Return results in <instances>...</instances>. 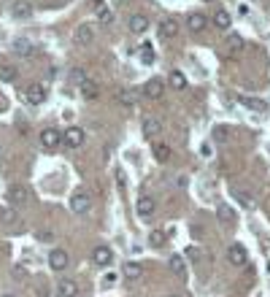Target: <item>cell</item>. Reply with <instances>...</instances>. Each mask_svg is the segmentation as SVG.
Returning a JSON list of instances; mask_svg holds the SVG:
<instances>
[{
	"label": "cell",
	"instance_id": "cell-1",
	"mask_svg": "<svg viewBox=\"0 0 270 297\" xmlns=\"http://www.w3.org/2000/svg\"><path fill=\"white\" fill-rule=\"evenodd\" d=\"M92 208V197L89 192H84V189H76L73 195H70V211L73 214H87Z\"/></svg>",
	"mask_w": 270,
	"mask_h": 297
},
{
	"label": "cell",
	"instance_id": "cell-2",
	"mask_svg": "<svg viewBox=\"0 0 270 297\" xmlns=\"http://www.w3.org/2000/svg\"><path fill=\"white\" fill-rule=\"evenodd\" d=\"M5 197H8V203H11L14 208H19V206H27L30 192H27V187H22V184H14V187L5 192Z\"/></svg>",
	"mask_w": 270,
	"mask_h": 297
},
{
	"label": "cell",
	"instance_id": "cell-3",
	"mask_svg": "<svg viewBox=\"0 0 270 297\" xmlns=\"http://www.w3.org/2000/svg\"><path fill=\"white\" fill-rule=\"evenodd\" d=\"M62 143V133L57 127H46L41 130V146L43 149H57Z\"/></svg>",
	"mask_w": 270,
	"mask_h": 297
},
{
	"label": "cell",
	"instance_id": "cell-4",
	"mask_svg": "<svg viewBox=\"0 0 270 297\" xmlns=\"http://www.w3.org/2000/svg\"><path fill=\"white\" fill-rule=\"evenodd\" d=\"M84 138H87V135H84V127H68L62 133V143H65V146H70V149H78L84 143Z\"/></svg>",
	"mask_w": 270,
	"mask_h": 297
},
{
	"label": "cell",
	"instance_id": "cell-5",
	"mask_svg": "<svg viewBox=\"0 0 270 297\" xmlns=\"http://www.w3.org/2000/svg\"><path fill=\"white\" fill-rule=\"evenodd\" d=\"M162 92H165V84H162L160 78H149V81L143 84V92H141V95L149 97V100H160Z\"/></svg>",
	"mask_w": 270,
	"mask_h": 297
},
{
	"label": "cell",
	"instance_id": "cell-6",
	"mask_svg": "<svg viewBox=\"0 0 270 297\" xmlns=\"http://www.w3.org/2000/svg\"><path fill=\"white\" fill-rule=\"evenodd\" d=\"M154 208H157L154 197H149V195L138 197V203H135V211H138V216H141V219H151V216H154Z\"/></svg>",
	"mask_w": 270,
	"mask_h": 297
},
{
	"label": "cell",
	"instance_id": "cell-7",
	"mask_svg": "<svg viewBox=\"0 0 270 297\" xmlns=\"http://www.w3.org/2000/svg\"><path fill=\"white\" fill-rule=\"evenodd\" d=\"M46 95H49V92H46L43 84H30L27 92H24V100H27L30 105H41L46 100Z\"/></svg>",
	"mask_w": 270,
	"mask_h": 297
},
{
	"label": "cell",
	"instance_id": "cell-8",
	"mask_svg": "<svg viewBox=\"0 0 270 297\" xmlns=\"http://www.w3.org/2000/svg\"><path fill=\"white\" fill-rule=\"evenodd\" d=\"M168 270L176 276V279H184V281H187V262H184L181 254H170V257H168Z\"/></svg>",
	"mask_w": 270,
	"mask_h": 297
},
{
	"label": "cell",
	"instance_id": "cell-9",
	"mask_svg": "<svg viewBox=\"0 0 270 297\" xmlns=\"http://www.w3.org/2000/svg\"><path fill=\"white\" fill-rule=\"evenodd\" d=\"M92 262H95L97 268H108L111 262H114V252H111L108 246H95V252H92Z\"/></svg>",
	"mask_w": 270,
	"mask_h": 297
},
{
	"label": "cell",
	"instance_id": "cell-10",
	"mask_svg": "<svg viewBox=\"0 0 270 297\" xmlns=\"http://www.w3.org/2000/svg\"><path fill=\"white\" fill-rule=\"evenodd\" d=\"M246 249L241 246V243H230V249H227V260H230V265H235V268H241V265H246Z\"/></svg>",
	"mask_w": 270,
	"mask_h": 297
},
{
	"label": "cell",
	"instance_id": "cell-11",
	"mask_svg": "<svg viewBox=\"0 0 270 297\" xmlns=\"http://www.w3.org/2000/svg\"><path fill=\"white\" fill-rule=\"evenodd\" d=\"M68 262H70V257H68V252H65V249H54V252L49 254V268L57 270V273L68 268Z\"/></svg>",
	"mask_w": 270,
	"mask_h": 297
},
{
	"label": "cell",
	"instance_id": "cell-12",
	"mask_svg": "<svg viewBox=\"0 0 270 297\" xmlns=\"http://www.w3.org/2000/svg\"><path fill=\"white\" fill-rule=\"evenodd\" d=\"M143 138H149V141H154L157 135H160V130H162V122L157 116H146L143 119Z\"/></svg>",
	"mask_w": 270,
	"mask_h": 297
},
{
	"label": "cell",
	"instance_id": "cell-13",
	"mask_svg": "<svg viewBox=\"0 0 270 297\" xmlns=\"http://www.w3.org/2000/svg\"><path fill=\"white\" fill-rule=\"evenodd\" d=\"M78 295V284L73 279H60L57 281V297H76Z\"/></svg>",
	"mask_w": 270,
	"mask_h": 297
},
{
	"label": "cell",
	"instance_id": "cell-14",
	"mask_svg": "<svg viewBox=\"0 0 270 297\" xmlns=\"http://www.w3.org/2000/svg\"><path fill=\"white\" fill-rule=\"evenodd\" d=\"M11 16L14 19H30L32 16V5L27 0H14V5H11Z\"/></svg>",
	"mask_w": 270,
	"mask_h": 297
},
{
	"label": "cell",
	"instance_id": "cell-15",
	"mask_svg": "<svg viewBox=\"0 0 270 297\" xmlns=\"http://www.w3.org/2000/svg\"><path fill=\"white\" fill-rule=\"evenodd\" d=\"M92 41H95V27H92V24H78L76 27V43L89 46Z\"/></svg>",
	"mask_w": 270,
	"mask_h": 297
},
{
	"label": "cell",
	"instance_id": "cell-16",
	"mask_svg": "<svg viewBox=\"0 0 270 297\" xmlns=\"http://www.w3.org/2000/svg\"><path fill=\"white\" fill-rule=\"evenodd\" d=\"M238 100L246 105L249 111H254V114H268L270 111V105L265 100H260V97H238Z\"/></svg>",
	"mask_w": 270,
	"mask_h": 297
},
{
	"label": "cell",
	"instance_id": "cell-17",
	"mask_svg": "<svg viewBox=\"0 0 270 297\" xmlns=\"http://www.w3.org/2000/svg\"><path fill=\"white\" fill-rule=\"evenodd\" d=\"M127 24H130V32H135V35H143V32L149 30V19L143 14H133Z\"/></svg>",
	"mask_w": 270,
	"mask_h": 297
},
{
	"label": "cell",
	"instance_id": "cell-18",
	"mask_svg": "<svg viewBox=\"0 0 270 297\" xmlns=\"http://www.w3.org/2000/svg\"><path fill=\"white\" fill-rule=\"evenodd\" d=\"M116 100H119L122 105H135L138 100H141V92H138V89H133V87H124V89H119Z\"/></svg>",
	"mask_w": 270,
	"mask_h": 297
},
{
	"label": "cell",
	"instance_id": "cell-19",
	"mask_svg": "<svg viewBox=\"0 0 270 297\" xmlns=\"http://www.w3.org/2000/svg\"><path fill=\"white\" fill-rule=\"evenodd\" d=\"M78 89H81V95L87 97V100H97V97H100V87H97V84L92 81V78L81 81V84H78Z\"/></svg>",
	"mask_w": 270,
	"mask_h": 297
},
{
	"label": "cell",
	"instance_id": "cell-20",
	"mask_svg": "<svg viewBox=\"0 0 270 297\" xmlns=\"http://www.w3.org/2000/svg\"><path fill=\"white\" fill-rule=\"evenodd\" d=\"M179 35V22L176 19H162L160 22V38H176Z\"/></svg>",
	"mask_w": 270,
	"mask_h": 297
},
{
	"label": "cell",
	"instance_id": "cell-21",
	"mask_svg": "<svg viewBox=\"0 0 270 297\" xmlns=\"http://www.w3.org/2000/svg\"><path fill=\"white\" fill-rule=\"evenodd\" d=\"M187 30L189 32H203V30H206V16H203V14H192L187 19Z\"/></svg>",
	"mask_w": 270,
	"mask_h": 297
},
{
	"label": "cell",
	"instance_id": "cell-22",
	"mask_svg": "<svg viewBox=\"0 0 270 297\" xmlns=\"http://www.w3.org/2000/svg\"><path fill=\"white\" fill-rule=\"evenodd\" d=\"M122 276H124V279H141L143 268L138 265V262H124V265H122Z\"/></svg>",
	"mask_w": 270,
	"mask_h": 297
},
{
	"label": "cell",
	"instance_id": "cell-23",
	"mask_svg": "<svg viewBox=\"0 0 270 297\" xmlns=\"http://www.w3.org/2000/svg\"><path fill=\"white\" fill-rule=\"evenodd\" d=\"M95 11H97V19H100L103 24H111V22H114V14L108 11V5H105L103 0H97V3H95Z\"/></svg>",
	"mask_w": 270,
	"mask_h": 297
},
{
	"label": "cell",
	"instance_id": "cell-24",
	"mask_svg": "<svg viewBox=\"0 0 270 297\" xmlns=\"http://www.w3.org/2000/svg\"><path fill=\"white\" fill-rule=\"evenodd\" d=\"M14 51L19 57H30L32 51H35V46H32L30 41H24V38H19V41H14Z\"/></svg>",
	"mask_w": 270,
	"mask_h": 297
},
{
	"label": "cell",
	"instance_id": "cell-25",
	"mask_svg": "<svg viewBox=\"0 0 270 297\" xmlns=\"http://www.w3.org/2000/svg\"><path fill=\"white\" fill-rule=\"evenodd\" d=\"M168 84H170V87H173V89H187V78H184V73H181V70H173V73H170V78H168Z\"/></svg>",
	"mask_w": 270,
	"mask_h": 297
},
{
	"label": "cell",
	"instance_id": "cell-26",
	"mask_svg": "<svg viewBox=\"0 0 270 297\" xmlns=\"http://www.w3.org/2000/svg\"><path fill=\"white\" fill-rule=\"evenodd\" d=\"M154 157H157V162H168L170 157H173V151H170L168 143H157V146H154Z\"/></svg>",
	"mask_w": 270,
	"mask_h": 297
},
{
	"label": "cell",
	"instance_id": "cell-27",
	"mask_svg": "<svg viewBox=\"0 0 270 297\" xmlns=\"http://www.w3.org/2000/svg\"><path fill=\"white\" fill-rule=\"evenodd\" d=\"M19 70L14 65H0V81H16Z\"/></svg>",
	"mask_w": 270,
	"mask_h": 297
},
{
	"label": "cell",
	"instance_id": "cell-28",
	"mask_svg": "<svg viewBox=\"0 0 270 297\" xmlns=\"http://www.w3.org/2000/svg\"><path fill=\"white\" fill-rule=\"evenodd\" d=\"M214 24H216V27H219V30H230V14H227V11H216V14H214Z\"/></svg>",
	"mask_w": 270,
	"mask_h": 297
},
{
	"label": "cell",
	"instance_id": "cell-29",
	"mask_svg": "<svg viewBox=\"0 0 270 297\" xmlns=\"http://www.w3.org/2000/svg\"><path fill=\"white\" fill-rule=\"evenodd\" d=\"M138 57H141V62H143V65H151V62H154V49H151L149 43H143V46H141V51H138Z\"/></svg>",
	"mask_w": 270,
	"mask_h": 297
},
{
	"label": "cell",
	"instance_id": "cell-30",
	"mask_svg": "<svg viewBox=\"0 0 270 297\" xmlns=\"http://www.w3.org/2000/svg\"><path fill=\"white\" fill-rule=\"evenodd\" d=\"M219 222L222 224H233L235 222V211L230 206H219Z\"/></svg>",
	"mask_w": 270,
	"mask_h": 297
},
{
	"label": "cell",
	"instance_id": "cell-31",
	"mask_svg": "<svg viewBox=\"0 0 270 297\" xmlns=\"http://www.w3.org/2000/svg\"><path fill=\"white\" fill-rule=\"evenodd\" d=\"M227 49H230V54H241V51H243V38L241 35H230Z\"/></svg>",
	"mask_w": 270,
	"mask_h": 297
},
{
	"label": "cell",
	"instance_id": "cell-32",
	"mask_svg": "<svg viewBox=\"0 0 270 297\" xmlns=\"http://www.w3.org/2000/svg\"><path fill=\"white\" fill-rule=\"evenodd\" d=\"M214 138L219 143H225V141H230V130L225 127V124H216V127H214Z\"/></svg>",
	"mask_w": 270,
	"mask_h": 297
},
{
	"label": "cell",
	"instance_id": "cell-33",
	"mask_svg": "<svg viewBox=\"0 0 270 297\" xmlns=\"http://www.w3.org/2000/svg\"><path fill=\"white\" fill-rule=\"evenodd\" d=\"M70 81H73V84H81V81H87V73H84L81 68H73V70H70Z\"/></svg>",
	"mask_w": 270,
	"mask_h": 297
},
{
	"label": "cell",
	"instance_id": "cell-34",
	"mask_svg": "<svg viewBox=\"0 0 270 297\" xmlns=\"http://www.w3.org/2000/svg\"><path fill=\"white\" fill-rule=\"evenodd\" d=\"M149 241H151V246H162V243H165V233H162V230H154Z\"/></svg>",
	"mask_w": 270,
	"mask_h": 297
},
{
	"label": "cell",
	"instance_id": "cell-35",
	"mask_svg": "<svg viewBox=\"0 0 270 297\" xmlns=\"http://www.w3.org/2000/svg\"><path fill=\"white\" fill-rule=\"evenodd\" d=\"M51 238H54V233H51V230H41V233H38V241H41V243H49Z\"/></svg>",
	"mask_w": 270,
	"mask_h": 297
},
{
	"label": "cell",
	"instance_id": "cell-36",
	"mask_svg": "<svg viewBox=\"0 0 270 297\" xmlns=\"http://www.w3.org/2000/svg\"><path fill=\"white\" fill-rule=\"evenodd\" d=\"M211 154H214V149H211L208 143H203V157H211Z\"/></svg>",
	"mask_w": 270,
	"mask_h": 297
},
{
	"label": "cell",
	"instance_id": "cell-37",
	"mask_svg": "<svg viewBox=\"0 0 270 297\" xmlns=\"http://www.w3.org/2000/svg\"><path fill=\"white\" fill-rule=\"evenodd\" d=\"M3 297H16V295H3Z\"/></svg>",
	"mask_w": 270,
	"mask_h": 297
},
{
	"label": "cell",
	"instance_id": "cell-38",
	"mask_svg": "<svg viewBox=\"0 0 270 297\" xmlns=\"http://www.w3.org/2000/svg\"><path fill=\"white\" fill-rule=\"evenodd\" d=\"M170 297H179V295H170Z\"/></svg>",
	"mask_w": 270,
	"mask_h": 297
},
{
	"label": "cell",
	"instance_id": "cell-39",
	"mask_svg": "<svg viewBox=\"0 0 270 297\" xmlns=\"http://www.w3.org/2000/svg\"><path fill=\"white\" fill-rule=\"evenodd\" d=\"M206 3H211V0H206Z\"/></svg>",
	"mask_w": 270,
	"mask_h": 297
}]
</instances>
